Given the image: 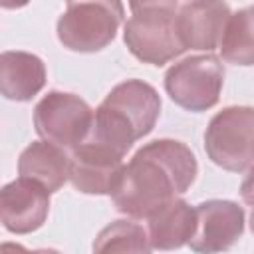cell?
<instances>
[{"label":"cell","instance_id":"1","mask_svg":"<svg viewBox=\"0 0 254 254\" xmlns=\"http://www.w3.org/2000/svg\"><path fill=\"white\" fill-rule=\"evenodd\" d=\"M196 173V157L185 143L157 139L143 145L121 167L109 194L119 212L147 220L163 204L185 194Z\"/></svg>","mask_w":254,"mask_h":254},{"label":"cell","instance_id":"2","mask_svg":"<svg viewBox=\"0 0 254 254\" xmlns=\"http://www.w3.org/2000/svg\"><path fill=\"white\" fill-rule=\"evenodd\" d=\"M161 113V97L143 79L117 83L95 109L89 137L127 155L131 145L149 135Z\"/></svg>","mask_w":254,"mask_h":254},{"label":"cell","instance_id":"3","mask_svg":"<svg viewBox=\"0 0 254 254\" xmlns=\"http://www.w3.org/2000/svg\"><path fill=\"white\" fill-rule=\"evenodd\" d=\"M208 159L230 173L254 165V107L230 105L218 111L204 131Z\"/></svg>","mask_w":254,"mask_h":254},{"label":"cell","instance_id":"4","mask_svg":"<svg viewBox=\"0 0 254 254\" xmlns=\"http://www.w3.org/2000/svg\"><path fill=\"white\" fill-rule=\"evenodd\" d=\"M224 83V67L216 56H190L165 73V89L169 97L187 111H206L218 103Z\"/></svg>","mask_w":254,"mask_h":254},{"label":"cell","instance_id":"5","mask_svg":"<svg viewBox=\"0 0 254 254\" xmlns=\"http://www.w3.org/2000/svg\"><path fill=\"white\" fill-rule=\"evenodd\" d=\"M93 117V109L79 95L67 91H50L34 107L36 133L44 141L71 151L89 137Z\"/></svg>","mask_w":254,"mask_h":254},{"label":"cell","instance_id":"6","mask_svg":"<svg viewBox=\"0 0 254 254\" xmlns=\"http://www.w3.org/2000/svg\"><path fill=\"white\" fill-rule=\"evenodd\" d=\"M177 12L171 8H153L135 12L123 30L129 52L143 64L163 65L185 52L177 32Z\"/></svg>","mask_w":254,"mask_h":254},{"label":"cell","instance_id":"7","mask_svg":"<svg viewBox=\"0 0 254 254\" xmlns=\"http://www.w3.org/2000/svg\"><path fill=\"white\" fill-rule=\"evenodd\" d=\"M121 18L97 2L67 6L58 20V40L71 52L91 54L107 48L119 28Z\"/></svg>","mask_w":254,"mask_h":254},{"label":"cell","instance_id":"8","mask_svg":"<svg viewBox=\"0 0 254 254\" xmlns=\"http://www.w3.org/2000/svg\"><path fill=\"white\" fill-rule=\"evenodd\" d=\"M123 153L87 137L71 151V185L85 194H109L123 167Z\"/></svg>","mask_w":254,"mask_h":254},{"label":"cell","instance_id":"9","mask_svg":"<svg viewBox=\"0 0 254 254\" xmlns=\"http://www.w3.org/2000/svg\"><path fill=\"white\" fill-rule=\"evenodd\" d=\"M50 190L34 179L20 177L0 190V218L8 232L30 234L38 230L50 210Z\"/></svg>","mask_w":254,"mask_h":254},{"label":"cell","instance_id":"10","mask_svg":"<svg viewBox=\"0 0 254 254\" xmlns=\"http://www.w3.org/2000/svg\"><path fill=\"white\" fill-rule=\"evenodd\" d=\"M244 232V208L232 200H204L196 204V232L189 240L194 252L228 250Z\"/></svg>","mask_w":254,"mask_h":254},{"label":"cell","instance_id":"11","mask_svg":"<svg viewBox=\"0 0 254 254\" xmlns=\"http://www.w3.org/2000/svg\"><path fill=\"white\" fill-rule=\"evenodd\" d=\"M224 0H190L177 12V32L185 50L212 52L218 48L230 18Z\"/></svg>","mask_w":254,"mask_h":254},{"label":"cell","instance_id":"12","mask_svg":"<svg viewBox=\"0 0 254 254\" xmlns=\"http://www.w3.org/2000/svg\"><path fill=\"white\" fill-rule=\"evenodd\" d=\"M149 242L153 250H175L194 236L196 208L183 198H173L149 218Z\"/></svg>","mask_w":254,"mask_h":254},{"label":"cell","instance_id":"13","mask_svg":"<svg viewBox=\"0 0 254 254\" xmlns=\"http://www.w3.org/2000/svg\"><path fill=\"white\" fill-rule=\"evenodd\" d=\"M46 85L44 62L28 52H2L0 91L10 101H30Z\"/></svg>","mask_w":254,"mask_h":254},{"label":"cell","instance_id":"14","mask_svg":"<svg viewBox=\"0 0 254 254\" xmlns=\"http://www.w3.org/2000/svg\"><path fill=\"white\" fill-rule=\"evenodd\" d=\"M71 171V157H67L64 147H58L50 141H34L28 145L18 159L20 177L34 179L44 185L50 192L60 190Z\"/></svg>","mask_w":254,"mask_h":254},{"label":"cell","instance_id":"15","mask_svg":"<svg viewBox=\"0 0 254 254\" xmlns=\"http://www.w3.org/2000/svg\"><path fill=\"white\" fill-rule=\"evenodd\" d=\"M218 48L224 62L254 65V6L230 14Z\"/></svg>","mask_w":254,"mask_h":254},{"label":"cell","instance_id":"16","mask_svg":"<svg viewBox=\"0 0 254 254\" xmlns=\"http://www.w3.org/2000/svg\"><path fill=\"white\" fill-rule=\"evenodd\" d=\"M95 252H149L151 242H149V232L133 220H115L109 226H105L95 242H93Z\"/></svg>","mask_w":254,"mask_h":254},{"label":"cell","instance_id":"17","mask_svg":"<svg viewBox=\"0 0 254 254\" xmlns=\"http://www.w3.org/2000/svg\"><path fill=\"white\" fill-rule=\"evenodd\" d=\"M131 12H143V10H153V8H171L177 10V0H129Z\"/></svg>","mask_w":254,"mask_h":254},{"label":"cell","instance_id":"18","mask_svg":"<svg viewBox=\"0 0 254 254\" xmlns=\"http://www.w3.org/2000/svg\"><path fill=\"white\" fill-rule=\"evenodd\" d=\"M240 196L246 204L254 206V165L248 169V175L244 177V181L240 185Z\"/></svg>","mask_w":254,"mask_h":254},{"label":"cell","instance_id":"19","mask_svg":"<svg viewBox=\"0 0 254 254\" xmlns=\"http://www.w3.org/2000/svg\"><path fill=\"white\" fill-rule=\"evenodd\" d=\"M79 2H97V4L107 6V8H109L111 12H115L121 20H123V16H125V8H123V2H121V0H65L67 6H73V4H79Z\"/></svg>","mask_w":254,"mask_h":254},{"label":"cell","instance_id":"20","mask_svg":"<svg viewBox=\"0 0 254 254\" xmlns=\"http://www.w3.org/2000/svg\"><path fill=\"white\" fill-rule=\"evenodd\" d=\"M30 0H0V6L6 8V10H16V8H22L26 6Z\"/></svg>","mask_w":254,"mask_h":254},{"label":"cell","instance_id":"21","mask_svg":"<svg viewBox=\"0 0 254 254\" xmlns=\"http://www.w3.org/2000/svg\"><path fill=\"white\" fill-rule=\"evenodd\" d=\"M250 228H252V232H254V210H252V214H250Z\"/></svg>","mask_w":254,"mask_h":254}]
</instances>
